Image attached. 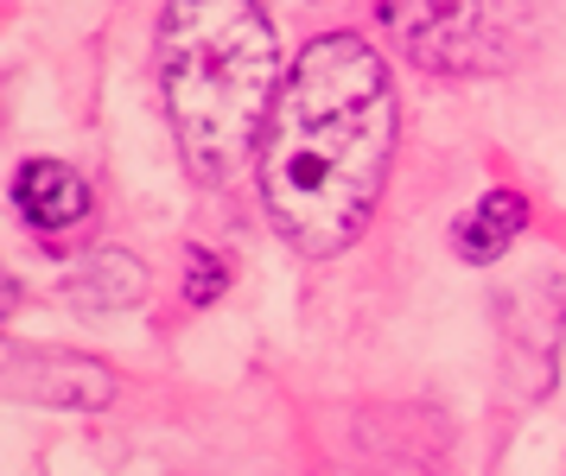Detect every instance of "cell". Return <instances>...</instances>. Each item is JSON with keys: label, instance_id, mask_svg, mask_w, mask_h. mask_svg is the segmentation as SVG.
<instances>
[{"label": "cell", "instance_id": "cell-8", "mask_svg": "<svg viewBox=\"0 0 566 476\" xmlns=\"http://www.w3.org/2000/svg\"><path fill=\"white\" fill-rule=\"evenodd\" d=\"M223 279H230V274H223V261H217L210 248H198V254H191V267H185V299L210 305L217 293H223Z\"/></svg>", "mask_w": 566, "mask_h": 476}, {"label": "cell", "instance_id": "cell-4", "mask_svg": "<svg viewBox=\"0 0 566 476\" xmlns=\"http://www.w3.org/2000/svg\"><path fill=\"white\" fill-rule=\"evenodd\" d=\"M115 394V375L90 356L64 350H27V343H0V401H27V406H103Z\"/></svg>", "mask_w": 566, "mask_h": 476}, {"label": "cell", "instance_id": "cell-9", "mask_svg": "<svg viewBox=\"0 0 566 476\" xmlns=\"http://www.w3.org/2000/svg\"><path fill=\"white\" fill-rule=\"evenodd\" d=\"M7 311H13V279L0 274V325H7Z\"/></svg>", "mask_w": 566, "mask_h": 476}, {"label": "cell", "instance_id": "cell-6", "mask_svg": "<svg viewBox=\"0 0 566 476\" xmlns=\"http://www.w3.org/2000/svg\"><path fill=\"white\" fill-rule=\"evenodd\" d=\"M522 223H528V203L515 198V191H490V198H478V210L452 229V242H459V254L471 267H484V261H496V254L522 235Z\"/></svg>", "mask_w": 566, "mask_h": 476}, {"label": "cell", "instance_id": "cell-7", "mask_svg": "<svg viewBox=\"0 0 566 476\" xmlns=\"http://www.w3.org/2000/svg\"><path fill=\"white\" fill-rule=\"evenodd\" d=\"M140 293H147V274H140V261H134L128 248H96L90 261H83V274L71 279V299L103 305V311L134 305Z\"/></svg>", "mask_w": 566, "mask_h": 476}, {"label": "cell", "instance_id": "cell-3", "mask_svg": "<svg viewBox=\"0 0 566 476\" xmlns=\"http://www.w3.org/2000/svg\"><path fill=\"white\" fill-rule=\"evenodd\" d=\"M382 25L420 71L439 76L503 71L528 39L522 0H382Z\"/></svg>", "mask_w": 566, "mask_h": 476}, {"label": "cell", "instance_id": "cell-2", "mask_svg": "<svg viewBox=\"0 0 566 476\" xmlns=\"http://www.w3.org/2000/svg\"><path fill=\"white\" fill-rule=\"evenodd\" d=\"M166 121L191 178L223 184L255 152L281 96V45L255 0H166L154 39Z\"/></svg>", "mask_w": 566, "mask_h": 476}, {"label": "cell", "instance_id": "cell-5", "mask_svg": "<svg viewBox=\"0 0 566 476\" xmlns=\"http://www.w3.org/2000/svg\"><path fill=\"white\" fill-rule=\"evenodd\" d=\"M13 203H20V216H27L32 229L57 235V229H71V223L90 216V184H83L71 166H57V159H32V166H20V178H13Z\"/></svg>", "mask_w": 566, "mask_h": 476}, {"label": "cell", "instance_id": "cell-1", "mask_svg": "<svg viewBox=\"0 0 566 476\" xmlns=\"http://www.w3.org/2000/svg\"><path fill=\"white\" fill-rule=\"evenodd\" d=\"M388 152H395V96L382 57L350 32L312 39L286 89L274 96L261 140V203L286 248H350L376 216Z\"/></svg>", "mask_w": 566, "mask_h": 476}]
</instances>
